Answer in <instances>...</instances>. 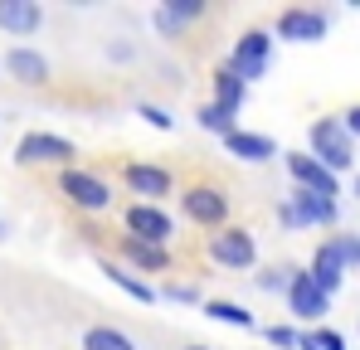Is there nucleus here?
I'll list each match as a JSON object with an SVG mask.
<instances>
[{"instance_id": "1a4fd4ad", "label": "nucleus", "mask_w": 360, "mask_h": 350, "mask_svg": "<svg viewBox=\"0 0 360 350\" xmlns=\"http://www.w3.org/2000/svg\"><path fill=\"white\" fill-rule=\"evenodd\" d=\"M180 205H185V214H190L195 224H205V229H224V219H229V195H224L219 185H190V190L180 195Z\"/></svg>"}, {"instance_id": "2f4dec72", "label": "nucleus", "mask_w": 360, "mask_h": 350, "mask_svg": "<svg viewBox=\"0 0 360 350\" xmlns=\"http://www.w3.org/2000/svg\"><path fill=\"white\" fill-rule=\"evenodd\" d=\"M356 195H360V175H356Z\"/></svg>"}, {"instance_id": "423d86ee", "label": "nucleus", "mask_w": 360, "mask_h": 350, "mask_svg": "<svg viewBox=\"0 0 360 350\" xmlns=\"http://www.w3.org/2000/svg\"><path fill=\"white\" fill-rule=\"evenodd\" d=\"M210 258H214L219 268H229V273H248V268L258 263V243H253V233H248V229L224 224V229L210 233Z\"/></svg>"}, {"instance_id": "2eb2a0df", "label": "nucleus", "mask_w": 360, "mask_h": 350, "mask_svg": "<svg viewBox=\"0 0 360 350\" xmlns=\"http://www.w3.org/2000/svg\"><path fill=\"white\" fill-rule=\"evenodd\" d=\"M224 151H229V156H239V161H248V166H263V161H273V156H278L273 136H263V131H243V127H234V131L224 136Z\"/></svg>"}, {"instance_id": "6e6552de", "label": "nucleus", "mask_w": 360, "mask_h": 350, "mask_svg": "<svg viewBox=\"0 0 360 350\" xmlns=\"http://www.w3.org/2000/svg\"><path fill=\"white\" fill-rule=\"evenodd\" d=\"M122 185L136 195V205H161L171 190H176V180L166 166H151V161H131L127 171H122Z\"/></svg>"}, {"instance_id": "6ab92c4d", "label": "nucleus", "mask_w": 360, "mask_h": 350, "mask_svg": "<svg viewBox=\"0 0 360 350\" xmlns=\"http://www.w3.org/2000/svg\"><path fill=\"white\" fill-rule=\"evenodd\" d=\"M210 83H214V108H224V112L239 117V108L248 103V88H243V83L234 78V73H229V68H219Z\"/></svg>"}, {"instance_id": "4468645a", "label": "nucleus", "mask_w": 360, "mask_h": 350, "mask_svg": "<svg viewBox=\"0 0 360 350\" xmlns=\"http://www.w3.org/2000/svg\"><path fill=\"white\" fill-rule=\"evenodd\" d=\"M0 30L15 34V39H30L44 30V10L39 0H0Z\"/></svg>"}, {"instance_id": "f03ea898", "label": "nucleus", "mask_w": 360, "mask_h": 350, "mask_svg": "<svg viewBox=\"0 0 360 350\" xmlns=\"http://www.w3.org/2000/svg\"><path fill=\"white\" fill-rule=\"evenodd\" d=\"M268 63H273V34H268V30H248V34L234 39V49H229V63H224V68L248 88L253 78L268 73Z\"/></svg>"}, {"instance_id": "c85d7f7f", "label": "nucleus", "mask_w": 360, "mask_h": 350, "mask_svg": "<svg viewBox=\"0 0 360 350\" xmlns=\"http://www.w3.org/2000/svg\"><path fill=\"white\" fill-rule=\"evenodd\" d=\"M156 297H171V302H200V292H195V287H161Z\"/></svg>"}, {"instance_id": "20e7f679", "label": "nucleus", "mask_w": 360, "mask_h": 350, "mask_svg": "<svg viewBox=\"0 0 360 350\" xmlns=\"http://www.w3.org/2000/svg\"><path fill=\"white\" fill-rule=\"evenodd\" d=\"M122 238H136V243H151V248H166L171 243V214H166V205H127V214H122Z\"/></svg>"}, {"instance_id": "dca6fc26", "label": "nucleus", "mask_w": 360, "mask_h": 350, "mask_svg": "<svg viewBox=\"0 0 360 350\" xmlns=\"http://www.w3.org/2000/svg\"><path fill=\"white\" fill-rule=\"evenodd\" d=\"M307 278L316 283V292H326V297H336V292H341L346 263L336 258V248H331V243H321V248L311 253V268H307Z\"/></svg>"}, {"instance_id": "39448f33", "label": "nucleus", "mask_w": 360, "mask_h": 350, "mask_svg": "<svg viewBox=\"0 0 360 350\" xmlns=\"http://www.w3.org/2000/svg\"><path fill=\"white\" fill-rule=\"evenodd\" d=\"M73 156H78V146L68 141V136H54V131H30V136H20V146H15V161L20 166H73Z\"/></svg>"}, {"instance_id": "a211bd4d", "label": "nucleus", "mask_w": 360, "mask_h": 350, "mask_svg": "<svg viewBox=\"0 0 360 350\" xmlns=\"http://www.w3.org/2000/svg\"><path fill=\"white\" fill-rule=\"evenodd\" d=\"M98 268H103V278H108L112 287H122L127 297H136V302H156V287H151V283H141V278H131V273H127L122 263H112V258H103Z\"/></svg>"}, {"instance_id": "9b49d317", "label": "nucleus", "mask_w": 360, "mask_h": 350, "mask_svg": "<svg viewBox=\"0 0 360 350\" xmlns=\"http://www.w3.org/2000/svg\"><path fill=\"white\" fill-rule=\"evenodd\" d=\"M288 306H292L297 321H321L331 311V297L316 292V283L307 278V268H292V278H288Z\"/></svg>"}, {"instance_id": "7c9ffc66", "label": "nucleus", "mask_w": 360, "mask_h": 350, "mask_svg": "<svg viewBox=\"0 0 360 350\" xmlns=\"http://www.w3.org/2000/svg\"><path fill=\"white\" fill-rule=\"evenodd\" d=\"M185 350H214V346H185Z\"/></svg>"}, {"instance_id": "0eeeda50", "label": "nucleus", "mask_w": 360, "mask_h": 350, "mask_svg": "<svg viewBox=\"0 0 360 350\" xmlns=\"http://www.w3.org/2000/svg\"><path fill=\"white\" fill-rule=\"evenodd\" d=\"M278 219H283L288 229H311V224H336L341 209H336V200H321V195H311V190H292L288 205L278 209Z\"/></svg>"}, {"instance_id": "ddd939ff", "label": "nucleus", "mask_w": 360, "mask_h": 350, "mask_svg": "<svg viewBox=\"0 0 360 350\" xmlns=\"http://www.w3.org/2000/svg\"><path fill=\"white\" fill-rule=\"evenodd\" d=\"M5 73L15 78V83H25V88H39V83H49V58L44 49H34V44H15V49H5Z\"/></svg>"}, {"instance_id": "473e14b6", "label": "nucleus", "mask_w": 360, "mask_h": 350, "mask_svg": "<svg viewBox=\"0 0 360 350\" xmlns=\"http://www.w3.org/2000/svg\"><path fill=\"white\" fill-rule=\"evenodd\" d=\"M0 238H5V224H0Z\"/></svg>"}, {"instance_id": "412c9836", "label": "nucleus", "mask_w": 360, "mask_h": 350, "mask_svg": "<svg viewBox=\"0 0 360 350\" xmlns=\"http://www.w3.org/2000/svg\"><path fill=\"white\" fill-rule=\"evenodd\" d=\"M83 350H136V341L122 326H88L83 331Z\"/></svg>"}, {"instance_id": "bb28decb", "label": "nucleus", "mask_w": 360, "mask_h": 350, "mask_svg": "<svg viewBox=\"0 0 360 350\" xmlns=\"http://www.w3.org/2000/svg\"><path fill=\"white\" fill-rule=\"evenodd\" d=\"M311 341H316V350H346V336L341 331H326V326L311 331Z\"/></svg>"}, {"instance_id": "393cba45", "label": "nucleus", "mask_w": 360, "mask_h": 350, "mask_svg": "<svg viewBox=\"0 0 360 350\" xmlns=\"http://www.w3.org/2000/svg\"><path fill=\"white\" fill-rule=\"evenodd\" d=\"M136 112H141V122H151V127H161V131H171V127H176V117L166 112V108H156V103H141Z\"/></svg>"}, {"instance_id": "a878e982", "label": "nucleus", "mask_w": 360, "mask_h": 350, "mask_svg": "<svg viewBox=\"0 0 360 350\" xmlns=\"http://www.w3.org/2000/svg\"><path fill=\"white\" fill-rule=\"evenodd\" d=\"M288 278H292V268H283V273L273 268V273L258 278V287H263V292H288Z\"/></svg>"}, {"instance_id": "c756f323", "label": "nucleus", "mask_w": 360, "mask_h": 350, "mask_svg": "<svg viewBox=\"0 0 360 350\" xmlns=\"http://www.w3.org/2000/svg\"><path fill=\"white\" fill-rule=\"evenodd\" d=\"M297 350H316V341H311V331H307V336H297Z\"/></svg>"}, {"instance_id": "4be33fe9", "label": "nucleus", "mask_w": 360, "mask_h": 350, "mask_svg": "<svg viewBox=\"0 0 360 350\" xmlns=\"http://www.w3.org/2000/svg\"><path fill=\"white\" fill-rule=\"evenodd\" d=\"M195 117H200V127H205V131H214V136H229V131L239 127V117L224 112V108H214V103H205Z\"/></svg>"}, {"instance_id": "f8f14e48", "label": "nucleus", "mask_w": 360, "mask_h": 350, "mask_svg": "<svg viewBox=\"0 0 360 350\" xmlns=\"http://www.w3.org/2000/svg\"><path fill=\"white\" fill-rule=\"evenodd\" d=\"M278 39H288V44H316V39H326V15L307 10V5L283 10L278 15Z\"/></svg>"}, {"instance_id": "9d476101", "label": "nucleus", "mask_w": 360, "mask_h": 350, "mask_svg": "<svg viewBox=\"0 0 360 350\" xmlns=\"http://www.w3.org/2000/svg\"><path fill=\"white\" fill-rule=\"evenodd\" d=\"M288 175H292L297 190H311V195H321V200H336V195H341V180L326 171V166H316L307 151H288Z\"/></svg>"}, {"instance_id": "f257e3e1", "label": "nucleus", "mask_w": 360, "mask_h": 350, "mask_svg": "<svg viewBox=\"0 0 360 350\" xmlns=\"http://www.w3.org/2000/svg\"><path fill=\"white\" fill-rule=\"evenodd\" d=\"M307 141H311V161L316 166H326L331 175L351 171L356 166V141L346 136V127H341V117H316L311 122V131H307Z\"/></svg>"}, {"instance_id": "7ed1b4c3", "label": "nucleus", "mask_w": 360, "mask_h": 350, "mask_svg": "<svg viewBox=\"0 0 360 350\" xmlns=\"http://www.w3.org/2000/svg\"><path fill=\"white\" fill-rule=\"evenodd\" d=\"M59 190L68 195V205H78L83 214H103L108 205H112V185L103 180V175L83 171V166H68L59 175Z\"/></svg>"}, {"instance_id": "cd10ccee", "label": "nucleus", "mask_w": 360, "mask_h": 350, "mask_svg": "<svg viewBox=\"0 0 360 350\" xmlns=\"http://www.w3.org/2000/svg\"><path fill=\"white\" fill-rule=\"evenodd\" d=\"M341 127H346V136H351V141L360 136V103H356V108H346V112H341Z\"/></svg>"}, {"instance_id": "aec40b11", "label": "nucleus", "mask_w": 360, "mask_h": 350, "mask_svg": "<svg viewBox=\"0 0 360 350\" xmlns=\"http://www.w3.org/2000/svg\"><path fill=\"white\" fill-rule=\"evenodd\" d=\"M210 321H224V326H239V331H253L258 321H253V311H243L239 302H224V297H214V302H205L200 306Z\"/></svg>"}, {"instance_id": "b1692460", "label": "nucleus", "mask_w": 360, "mask_h": 350, "mask_svg": "<svg viewBox=\"0 0 360 350\" xmlns=\"http://www.w3.org/2000/svg\"><path fill=\"white\" fill-rule=\"evenodd\" d=\"M263 336H268L273 350H297V331H292V326H268Z\"/></svg>"}, {"instance_id": "f3484780", "label": "nucleus", "mask_w": 360, "mask_h": 350, "mask_svg": "<svg viewBox=\"0 0 360 350\" xmlns=\"http://www.w3.org/2000/svg\"><path fill=\"white\" fill-rule=\"evenodd\" d=\"M122 258H131L141 273H171V248H151V243L122 238Z\"/></svg>"}, {"instance_id": "5701e85b", "label": "nucleus", "mask_w": 360, "mask_h": 350, "mask_svg": "<svg viewBox=\"0 0 360 350\" xmlns=\"http://www.w3.org/2000/svg\"><path fill=\"white\" fill-rule=\"evenodd\" d=\"M331 248H336V258L346 263V268H360V233H336V238H326Z\"/></svg>"}]
</instances>
